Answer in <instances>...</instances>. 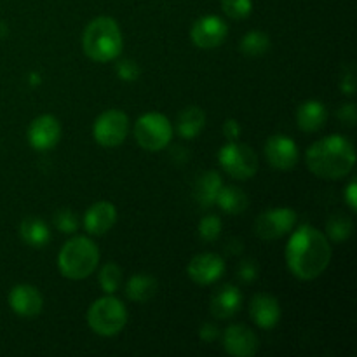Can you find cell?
I'll return each mask as SVG.
<instances>
[{
	"label": "cell",
	"mask_w": 357,
	"mask_h": 357,
	"mask_svg": "<svg viewBox=\"0 0 357 357\" xmlns=\"http://www.w3.org/2000/svg\"><path fill=\"white\" fill-rule=\"evenodd\" d=\"M9 305L17 316L35 317L40 314L44 302L40 291L35 286L16 284L9 293Z\"/></svg>",
	"instance_id": "obj_15"
},
{
	"label": "cell",
	"mask_w": 357,
	"mask_h": 357,
	"mask_svg": "<svg viewBox=\"0 0 357 357\" xmlns=\"http://www.w3.org/2000/svg\"><path fill=\"white\" fill-rule=\"evenodd\" d=\"M215 204H218L229 215H241L250 206V199L239 187H222L216 195Z\"/></svg>",
	"instance_id": "obj_24"
},
{
	"label": "cell",
	"mask_w": 357,
	"mask_h": 357,
	"mask_svg": "<svg viewBox=\"0 0 357 357\" xmlns=\"http://www.w3.org/2000/svg\"><path fill=\"white\" fill-rule=\"evenodd\" d=\"M296 213L291 208H275L268 209L260 215L255 222V232L260 239L274 241L281 239L286 234L291 232L296 225Z\"/></svg>",
	"instance_id": "obj_9"
},
{
	"label": "cell",
	"mask_w": 357,
	"mask_h": 357,
	"mask_svg": "<svg viewBox=\"0 0 357 357\" xmlns=\"http://www.w3.org/2000/svg\"><path fill=\"white\" fill-rule=\"evenodd\" d=\"M241 307H243V293L234 286H223L211 300V312L218 319H229L236 316Z\"/></svg>",
	"instance_id": "obj_18"
},
{
	"label": "cell",
	"mask_w": 357,
	"mask_h": 357,
	"mask_svg": "<svg viewBox=\"0 0 357 357\" xmlns=\"http://www.w3.org/2000/svg\"><path fill=\"white\" fill-rule=\"evenodd\" d=\"M239 47L243 54L257 58V56H264L268 51V47H271V38H268V35L265 31L253 30L241 38Z\"/></svg>",
	"instance_id": "obj_25"
},
{
	"label": "cell",
	"mask_w": 357,
	"mask_h": 357,
	"mask_svg": "<svg viewBox=\"0 0 357 357\" xmlns=\"http://www.w3.org/2000/svg\"><path fill=\"white\" fill-rule=\"evenodd\" d=\"M222 187L223 181L220 174L216 171H208L195 183V199H197L202 208H209V206L215 204L216 195L222 190Z\"/></svg>",
	"instance_id": "obj_22"
},
{
	"label": "cell",
	"mask_w": 357,
	"mask_h": 357,
	"mask_svg": "<svg viewBox=\"0 0 357 357\" xmlns=\"http://www.w3.org/2000/svg\"><path fill=\"white\" fill-rule=\"evenodd\" d=\"M305 162L316 176L340 180L354 169L356 150L347 138L333 135L312 143L305 153Z\"/></svg>",
	"instance_id": "obj_2"
},
{
	"label": "cell",
	"mask_w": 357,
	"mask_h": 357,
	"mask_svg": "<svg viewBox=\"0 0 357 357\" xmlns=\"http://www.w3.org/2000/svg\"><path fill=\"white\" fill-rule=\"evenodd\" d=\"M345 201H347L349 208H351L352 211H356L357 209V183L354 180H352L351 183L347 185V188H345Z\"/></svg>",
	"instance_id": "obj_35"
},
{
	"label": "cell",
	"mask_w": 357,
	"mask_h": 357,
	"mask_svg": "<svg viewBox=\"0 0 357 357\" xmlns=\"http://www.w3.org/2000/svg\"><path fill=\"white\" fill-rule=\"evenodd\" d=\"M223 135H225V138L229 139V142H236L241 135L239 122H237L236 119H229V121L223 124Z\"/></svg>",
	"instance_id": "obj_34"
},
{
	"label": "cell",
	"mask_w": 357,
	"mask_h": 357,
	"mask_svg": "<svg viewBox=\"0 0 357 357\" xmlns=\"http://www.w3.org/2000/svg\"><path fill=\"white\" fill-rule=\"evenodd\" d=\"M129 132V119L121 110H107L94 121L93 136L105 149L119 146Z\"/></svg>",
	"instance_id": "obj_8"
},
{
	"label": "cell",
	"mask_w": 357,
	"mask_h": 357,
	"mask_svg": "<svg viewBox=\"0 0 357 357\" xmlns=\"http://www.w3.org/2000/svg\"><path fill=\"white\" fill-rule=\"evenodd\" d=\"M157 281L149 274H136L126 284V295L129 300L138 303H145L155 295Z\"/></svg>",
	"instance_id": "obj_23"
},
{
	"label": "cell",
	"mask_w": 357,
	"mask_h": 357,
	"mask_svg": "<svg viewBox=\"0 0 357 357\" xmlns=\"http://www.w3.org/2000/svg\"><path fill=\"white\" fill-rule=\"evenodd\" d=\"M220 166L236 180H250L258 171V157L251 146L229 142L218 152Z\"/></svg>",
	"instance_id": "obj_7"
},
{
	"label": "cell",
	"mask_w": 357,
	"mask_h": 357,
	"mask_svg": "<svg viewBox=\"0 0 357 357\" xmlns=\"http://www.w3.org/2000/svg\"><path fill=\"white\" fill-rule=\"evenodd\" d=\"M59 138H61V124L54 115H40L28 128V143L38 152L54 149Z\"/></svg>",
	"instance_id": "obj_11"
},
{
	"label": "cell",
	"mask_w": 357,
	"mask_h": 357,
	"mask_svg": "<svg viewBox=\"0 0 357 357\" xmlns=\"http://www.w3.org/2000/svg\"><path fill=\"white\" fill-rule=\"evenodd\" d=\"M20 236L31 248H44L51 241L47 223L44 220L37 218V216H28L21 222Z\"/></svg>",
	"instance_id": "obj_20"
},
{
	"label": "cell",
	"mask_w": 357,
	"mask_h": 357,
	"mask_svg": "<svg viewBox=\"0 0 357 357\" xmlns=\"http://www.w3.org/2000/svg\"><path fill=\"white\" fill-rule=\"evenodd\" d=\"M222 234V220L215 215L204 216L199 223V237L202 241H208V243H213L216 241Z\"/></svg>",
	"instance_id": "obj_29"
},
{
	"label": "cell",
	"mask_w": 357,
	"mask_h": 357,
	"mask_svg": "<svg viewBox=\"0 0 357 357\" xmlns=\"http://www.w3.org/2000/svg\"><path fill=\"white\" fill-rule=\"evenodd\" d=\"M265 157H267L268 164L275 169L288 171L293 169L298 162V146L291 138L282 135L271 136L265 143Z\"/></svg>",
	"instance_id": "obj_12"
},
{
	"label": "cell",
	"mask_w": 357,
	"mask_h": 357,
	"mask_svg": "<svg viewBox=\"0 0 357 357\" xmlns=\"http://www.w3.org/2000/svg\"><path fill=\"white\" fill-rule=\"evenodd\" d=\"M331 246L321 230L302 225L291 234L286 246V264L289 272L300 281L319 278L331 260Z\"/></svg>",
	"instance_id": "obj_1"
},
{
	"label": "cell",
	"mask_w": 357,
	"mask_h": 357,
	"mask_svg": "<svg viewBox=\"0 0 357 357\" xmlns=\"http://www.w3.org/2000/svg\"><path fill=\"white\" fill-rule=\"evenodd\" d=\"M223 347L230 356L236 357H251L258 352L260 342L255 331L244 324H232L227 328L223 335Z\"/></svg>",
	"instance_id": "obj_13"
},
{
	"label": "cell",
	"mask_w": 357,
	"mask_h": 357,
	"mask_svg": "<svg viewBox=\"0 0 357 357\" xmlns=\"http://www.w3.org/2000/svg\"><path fill=\"white\" fill-rule=\"evenodd\" d=\"M135 138L142 149L149 152H159L169 145L173 138V126L166 115L159 112H150L136 121Z\"/></svg>",
	"instance_id": "obj_6"
},
{
	"label": "cell",
	"mask_w": 357,
	"mask_h": 357,
	"mask_svg": "<svg viewBox=\"0 0 357 357\" xmlns=\"http://www.w3.org/2000/svg\"><path fill=\"white\" fill-rule=\"evenodd\" d=\"M237 274H239L241 281L243 282H253L258 275V265L255 264L253 260L241 261Z\"/></svg>",
	"instance_id": "obj_32"
},
{
	"label": "cell",
	"mask_w": 357,
	"mask_h": 357,
	"mask_svg": "<svg viewBox=\"0 0 357 357\" xmlns=\"http://www.w3.org/2000/svg\"><path fill=\"white\" fill-rule=\"evenodd\" d=\"M122 45V31L119 28L117 21L110 16H98L86 26L82 35L84 52L89 56L93 61L107 63L114 61L121 56Z\"/></svg>",
	"instance_id": "obj_3"
},
{
	"label": "cell",
	"mask_w": 357,
	"mask_h": 357,
	"mask_svg": "<svg viewBox=\"0 0 357 357\" xmlns=\"http://www.w3.org/2000/svg\"><path fill=\"white\" fill-rule=\"evenodd\" d=\"M206 126V114L199 107H187L178 117V135L185 139H194Z\"/></svg>",
	"instance_id": "obj_21"
},
{
	"label": "cell",
	"mask_w": 357,
	"mask_h": 357,
	"mask_svg": "<svg viewBox=\"0 0 357 357\" xmlns=\"http://www.w3.org/2000/svg\"><path fill=\"white\" fill-rule=\"evenodd\" d=\"M251 319L261 330H272L281 321V307L271 295H257L250 305Z\"/></svg>",
	"instance_id": "obj_17"
},
{
	"label": "cell",
	"mask_w": 357,
	"mask_h": 357,
	"mask_svg": "<svg viewBox=\"0 0 357 357\" xmlns=\"http://www.w3.org/2000/svg\"><path fill=\"white\" fill-rule=\"evenodd\" d=\"M338 115V121L342 122V124L345 126H354L356 121H357V112H356V105L352 103H347L344 105V107H340V110L337 112Z\"/></svg>",
	"instance_id": "obj_33"
},
{
	"label": "cell",
	"mask_w": 357,
	"mask_h": 357,
	"mask_svg": "<svg viewBox=\"0 0 357 357\" xmlns=\"http://www.w3.org/2000/svg\"><path fill=\"white\" fill-rule=\"evenodd\" d=\"M98 261H100L98 246L89 237L82 236L66 241L58 255L59 272L72 281H82L89 278L96 271Z\"/></svg>",
	"instance_id": "obj_4"
},
{
	"label": "cell",
	"mask_w": 357,
	"mask_h": 357,
	"mask_svg": "<svg viewBox=\"0 0 357 357\" xmlns=\"http://www.w3.org/2000/svg\"><path fill=\"white\" fill-rule=\"evenodd\" d=\"M187 272L188 278L197 284H213L225 272V261L215 253H202L192 258Z\"/></svg>",
	"instance_id": "obj_14"
},
{
	"label": "cell",
	"mask_w": 357,
	"mask_h": 357,
	"mask_svg": "<svg viewBox=\"0 0 357 357\" xmlns=\"http://www.w3.org/2000/svg\"><path fill=\"white\" fill-rule=\"evenodd\" d=\"M115 220H117L115 206L108 201H100L91 206L84 215V229L91 236H103L115 225Z\"/></svg>",
	"instance_id": "obj_16"
},
{
	"label": "cell",
	"mask_w": 357,
	"mask_h": 357,
	"mask_svg": "<svg viewBox=\"0 0 357 357\" xmlns=\"http://www.w3.org/2000/svg\"><path fill=\"white\" fill-rule=\"evenodd\" d=\"M223 13L232 20H246L253 10L251 0H222Z\"/></svg>",
	"instance_id": "obj_28"
},
{
	"label": "cell",
	"mask_w": 357,
	"mask_h": 357,
	"mask_svg": "<svg viewBox=\"0 0 357 357\" xmlns=\"http://www.w3.org/2000/svg\"><path fill=\"white\" fill-rule=\"evenodd\" d=\"M54 227L63 234H73L79 229V220L72 209H59L54 215Z\"/></svg>",
	"instance_id": "obj_30"
},
{
	"label": "cell",
	"mask_w": 357,
	"mask_h": 357,
	"mask_svg": "<svg viewBox=\"0 0 357 357\" xmlns=\"http://www.w3.org/2000/svg\"><path fill=\"white\" fill-rule=\"evenodd\" d=\"M354 72H352V68H349V72L345 73L344 79H342V91H344L345 94H349V96H352L354 94Z\"/></svg>",
	"instance_id": "obj_36"
},
{
	"label": "cell",
	"mask_w": 357,
	"mask_h": 357,
	"mask_svg": "<svg viewBox=\"0 0 357 357\" xmlns=\"http://www.w3.org/2000/svg\"><path fill=\"white\" fill-rule=\"evenodd\" d=\"M98 281H100L101 289H103L107 295L115 293L119 288H121V282H122L121 267L115 264H107L100 271V278H98Z\"/></svg>",
	"instance_id": "obj_27"
},
{
	"label": "cell",
	"mask_w": 357,
	"mask_h": 357,
	"mask_svg": "<svg viewBox=\"0 0 357 357\" xmlns=\"http://www.w3.org/2000/svg\"><path fill=\"white\" fill-rule=\"evenodd\" d=\"M117 75L126 82H135L139 77L138 63L132 61V59H122L117 65Z\"/></svg>",
	"instance_id": "obj_31"
},
{
	"label": "cell",
	"mask_w": 357,
	"mask_h": 357,
	"mask_svg": "<svg viewBox=\"0 0 357 357\" xmlns=\"http://www.w3.org/2000/svg\"><path fill=\"white\" fill-rule=\"evenodd\" d=\"M328 110L324 103L317 100H309L302 103L296 110V124L303 132H316L326 124Z\"/></svg>",
	"instance_id": "obj_19"
},
{
	"label": "cell",
	"mask_w": 357,
	"mask_h": 357,
	"mask_svg": "<svg viewBox=\"0 0 357 357\" xmlns=\"http://www.w3.org/2000/svg\"><path fill=\"white\" fill-rule=\"evenodd\" d=\"M199 337H201V340L204 342H213L216 337H218V330H216L213 324H204V326H201Z\"/></svg>",
	"instance_id": "obj_37"
},
{
	"label": "cell",
	"mask_w": 357,
	"mask_h": 357,
	"mask_svg": "<svg viewBox=\"0 0 357 357\" xmlns=\"http://www.w3.org/2000/svg\"><path fill=\"white\" fill-rule=\"evenodd\" d=\"M352 220L347 216H331L326 223V237H330L335 243H342V241H347L352 236Z\"/></svg>",
	"instance_id": "obj_26"
},
{
	"label": "cell",
	"mask_w": 357,
	"mask_h": 357,
	"mask_svg": "<svg viewBox=\"0 0 357 357\" xmlns=\"http://www.w3.org/2000/svg\"><path fill=\"white\" fill-rule=\"evenodd\" d=\"M128 323L126 305L115 296H103L96 300L87 310V324L100 337H115Z\"/></svg>",
	"instance_id": "obj_5"
},
{
	"label": "cell",
	"mask_w": 357,
	"mask_h": 357,
	"mask_svg": "<svg viewBox=\"0 0 357 357\" xmlns=\"http://www.w3.org/2000/svg\"><path fill=\"white\" fill-rule=\"evenodd\" d=\"M227 33H229V26L225 21L215 14H208V16L199 17L192 24L190 38L197 47L215 49L225 42Z\"/></svg>",
	"instance_id": "obj_10"
}]
</instances>
